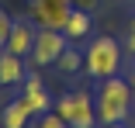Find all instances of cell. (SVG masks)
<instances>
[{"label": "cell", "instance_id": "6da1fadb", "mask_svg": "<svg viewBox=\"0 0 135 128\" xmlns=\"http://www.w3.org/2000/svg\"><path fill=\"white\" fill-rule=\"evenodd\" d=\"M97 121L100 125H121L128 121L132 114V104H135V93H132V83L121 80V76H107L97 87Z\"/></svg>", "mask_w": 135, "mask_h": 128}, {"label": "cell", "instance_id": "7a4b0ae2", "mask_svg": "<svg viewBox=\"0 0 135 128\" xmlns=\"http://www.w3.org/2000/svg\"><path fill=\"white\" fill-rule=\"evenodd\" d=\"M87 73L90 80H107V76H118V66H121V45L111 38V35H97L90 45H87Z\"/></svg>", "mask_w": 135, "mask_h": 128}, {"label": "cell", "instance_id": "3957f363", "mask_svg": "<svg viewBox=\"0 0 135 128\" xmlns=\"http://www.w3.org/2000/svg\"><path fill=\"white\" fill-rule=\"evenodd\" d=\"M56 114L69 128H97V100L87 90H69V93L59 97Z\"/></svg>", "mask_w": 135, "mask_h": 128}, {"label": "cell", "instance_id": "277c9868", "mask_svg": "<svg viewBox=\"0 0 135 128\" xmlns=\"http://www.w3.org/2000/svg\"><path fill=\"white\" fill-rule=\"evenodd\" d=\"M66 42H69V38H66L59 28H38L35 45H31V62H35V66H56L59 56L69 48Z\"/></svg>", "mask_w": 135, "mask_h": 128}, {"label": "cell", "instance_id": "5b68a950", "mask_svg": "<svg viewBox=\"0 0 135 128\" xmlns=\"http://www.w3.org/2000/svg\"><path fill=\"white\" fill-rule=\"evenodd\" d=\"M69 14H73V0H31V7H28V17L38 28H59L62 31Z\"/></svg>", "mask_w": 135, "mask_h": 128}, {"label": "cell", "instance_id": "8992f818", "mask_svg": "<svg viewBox=\"0 0 135 128\" xmlns=\"http://www.w3.org/2000/svg\"><path fill=\"white\" fill-rule=\"evenodd\" d=\"M24 100H28V107L35 111V114H45L49 107H52V97H49V90H45V83H42V76L38 73H28V76H24Z\"/></svg>", "mask_w": 135, "mask_h": 128}, {"label": "cell", "instance_id": "52a82bcc", "mask_svg": "<svg viewBox=\"0 0 135 128\" xmlns=\"http://www.w3.org/2000/svg\"><path fill=\"white\" fill-rule=\"evenodd\" d=\"M35 21H14V28H11V38H7V52L14 56H31V45H35V28H31Z\"/></svg>", "mask_w": 135, "mask_h": 128}, {"label": "cell", "instance_id": "ba28073f", "mask_svg": "<svg viewBox=\"0 0 135 128\" xmlns=\"http://www.w3.org/2000/svg\"><path fill=\"white\" fill-rule=\"evenodd\" d=\"M90 28H94L90 11L73 7V14H69V17H66V24H62V35H66L69 42H80V38H87V35H90Z\"/></svg>", "mask_w": 135, "mask_h": 128}, {"label": "cell", "instance_id": "9c48e42d", "mask_svg": "<svg viewBox=\"0 0 135 128\" xmlns=\"http://www.w3.org/2000/svg\"><path fill=\"white\" fill-rule=\"evenodd\" d=\"M24 76H28V69H24L21 56H14V52L4 48V56H0V83L14 87V83H24Z\"/></svg>", "mask_w": 135, "mask_h": 128}, {"label": "cell", "instance_id": "30bf717a", "mask_svg": "<svg viewBox=\"0 0 135 128\" xmlns=\"http://www.w3.org/2000/svg\"><path fill=\"white\" fill-rule=\"evenodd\" d=\"M31 114H35V111L28 107V100H24V97L11 100V104L0 111V118H4V128H24V125L31 121Z\"/></svg>", "mask_w": 135, "mask_h": 128}, {"label": "cell", "instance_id": "8fae6325", "mask_svg": "<svg viewBox=\"0 0 135 128\" xmlns=\"http://www.w3.org/2000/svg\"><path fill=\"white\" fill-rule=\"evenodd\" d=\"M59 73H66V76H73V73H80V69H83L87 66V59H83V52H76V48H66V52L59 56Z\"/></svg>", "mask_w": 135, "mask_h": 128}, {"label": "cell", "instance_id": "7c38bea8", "mask_svg": "<svg viewBox=\"0 0 135 128\" xmlns=\"http://www.w3.org/2000/svg\"><path fill=\"white\" fill-rule=\"evenodd\" d=\"M38 128H69V125H66L59 114H49V111H45V114L38 118Z\"/></svg>", "mask_w": 135, "mask_h": 128}, {"label": "cell", "instance_id": "4fadbf2b", "mask_svg": "<svg viewBox=\"0 0 135 128\" xmlns=\"http://www.w3.org/2000/svg\"><path fill=\"white\" fill-rule=\"evenodd\" d=\"M11 28H14V21H11L4 11H0V48L7 45V38H11Z\"/></svg>", "mask_w": 135, "mask_h": 128}, {"label": "cell", "instance_id": "5bb4252c", "mask_svg": "<svg viewBox=\"0 0 135 128\" xmlns=\"http://www.w3.org/2000/svg\"><path fill=\"white\" fill-rule=\"evenodd\" d=\"M125 48H128V52L135 56V17L128 21V38H125Z\"/></svg>", "mask_w": 135, "mask_h": 128}, {"label": "cell", "instance_id": "9a60e30c", "mask_svg": "<svg viewBox=\"0 0 135 128\" xmlns=\"http://www.w3.org/2000/svg\"><path fill=\"white\" fill-rule=\"evenodd\" d=\"M73 7H83V11L94 14V11H97V0H73Z\"/></svg>", "mask_w": 135, "mask_h": 128}, {"label": "cell", "instance_id": "2e32d148", "mask_svg": "<svg viewBox=\"0 0 135 128\" xmlns=\"http://www.w3.org/2000/svg\"><path fill=\"white\" fill-rule=\"evenodd\" d=\"M128 83H132V93H135V62H132V73H128Z\"/></svg>", "mask_w": 135, "mask_h": 128}, {"label": "cell", "instance_id": "e0dca14e", "mask_svg": "<svg viewBox=\"0 0 135 128\" xmlns=\"http://www.w3.org/2000/svg\"><path fill=\"white\" fill-rule=\"evenodd\" d=\"M104 128H125V121H121V125H104Z\"/></svg>", "mask_w": 135, "mask_h": 128}]
</instances>
